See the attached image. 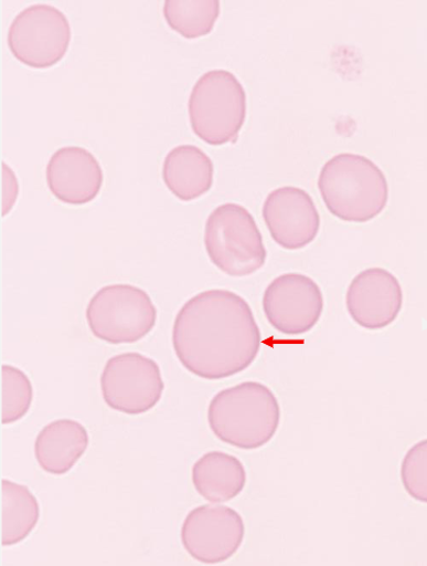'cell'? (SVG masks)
I'll return each instance as SVG.
<instances>
[{"mask_svg":"<svg viewBox=\"0 0 427 566\" xmlns=\"http://www.w3.org/2000/svg\"><path fill=\"white\" fill-rule=\"evenodd\" d=\"M403 301L398 279L382 268L356 274L346 294L350 316L367 331H381L395 322L402 312Z\"/></svg>","mask_w":427,"mask_h":566,"instance_id":"12","label":"cell"},{"mask_svg":"<svg viewBox=\"0 0 427 566\" xmlns=\"http://www.w3.org/2000/svg\"><path fill=\"white\" fill-rule=\"evenodd\" d=\"M318 186L328 210L344 221H370L388 201L383 170L359 154L343 153L330 159L320 171Z\"/></svg>","mask_w":427,"mask_h":566,"instance_id":"3","label":"cell"},{"mask_svg":"<svg viewBox=\"0 0 427 566\" xmlns=\"http://www.w3.org/2000/svg\"><path fill=\"white\" fill-rule=\"evenodd\" d=\"M264 313L269 324L285 335L312 331L323 311L319 285L301 273H285L266 289Z\"/></svg>","mask_w":427,"mask_h":566,"instance_id":"10","label":"cell"},{"mask_svg":"<svg viewBox=\"0 0 427 566\" xmlns=\"http://www.w3.org/2000/svg\"><path fill=\"white\" fill-rule=\"evenodd\" d=\"M173 346L181 365L204 380L246 370L261 348V332L245 298L229 290L203 291L180 308Z\"/></svg>","mask_w":427,"mask_h":566,"instance_id":"1","label":"cell"},{"mask_svg":"<svg viewBox=\"0 0 427 566\" xmlns=\"http://www.w3.org/2000/svg\"><path fill=\"white\" fill-rule=\"evenodd\" d=\"M89 434L78 421L61 419L46 424L35 441L40 468L53 475L72 471L88 450Z\"/></svg>","mask_w":427,"mask_h":566,"instance_id":"14","label":"cell"},{"mask_svg":"<svg viewBox=\"0 0 427 566\" xmlns=\"http://www.w3.org/2000/svg\"><path fill=\"white\" fill-rule=\"evenodd\" d=\"M246 483L247 473L243 462L225 452H209L193 467L196 492L213 504L233 501L245 490Z\"/></svg>","mask_w":427,"mask_h":566,"instance_id":"16","label":"cell"},{"mask_svg":"<svg viewBox=\"0 0 427 566\" xmlns=\"http://www.w3.org/2000/svg\"><path fill=\"white\" fill-rule=\"evenodd\" d=\"M33 388L28 375L20 368L2 366V423L22 420L31 408Z\"/></svg>","mask_w":427,"mask_h":566,"instance_id":"19","label":"cell"},{"mask_svg":"<svg viewBox=\"0 0 427 566\" xmlns=\"http://www.w3.org/2000/svg\"><path fill=\"white\" fill-rule=\"evenodd\" d=\"M100 390L111 409L140 416L160 402L164 382L161 369L152 358L125 353L108 359L100 376Z\"/></svg>","mask_w":427,"mask_h":566,"instance_id":"8","label":"cell"},{"mask_svg":"<svg viewBox=\"0 0 427 566\" xmlns=\"http://www.w3.org/2000/svg\"><path fill=\"white\" fill-rule=\"evenodd\" d=\"M263 216L271 238L285 250L310 245L320 230V216L312 197L298 187L285 186L270 192Z\"/></svg>","mask_w":427,"mask_h":566,"instance_id":"11","label":"cell"},{"mask_svg":"<svg viewBox=\"0 0 427 566\" xmlns=\"http://www.w3.org/2000/svg\"><path fill=\"white\" fill-rule=\"evenodd\" d=\"M85 317L98 339L109 345H132L156 327L158 308L145 290L114 284L97 291Z\"/></svg>","mask_w":427,"mask_h":566,"instance_id":"6","label":"cell"},{"mask_svg":"<svg viewBox=\"0 0 427 566\" xmlns=\"http://www.w3.org/2000/svg\"><path fill=\"white\" fill-rule=\"evenodd\" d=\"M217 0H167L164 19L170 28L186 40L211 33L220 15Z\"/></svg>","mask_w":427,"mask_h":566,"instance_id":"18","label":"cell"},{"mask_svg":"<svg viewBox=\"0 0 427 566\" xmlns=\"http://www.w3.org/2000/svg\"><path fill=\"white\" fill-rule=\"evenodd\" d=\"M245 523L241 514L225 505H201L185 517L181 541L185 552L203 564H220L242 547Z\"/></svg>","mask_w":427,"mask_h":566,"instance_id":"9","label":"cell"},{"mask_svg":"<svg viewBox=\"0 0 427 566\" xmlns=\"http://www.w3.org/2000/svg\"><path fill=\"white\" fill-rule=\"evenodd\" d=\"M163 181L181 201H193L210 192L214 182L212 159L196 146L181 145L168 153Z\"/></svg>","mask_w":427,"mask_h":566,"instance_id":"15","label":"cell"},{"mask_svg":"<svg viewBox=\"0 0 427 566\" xmlns=\"http://www.w3.org/2000/svg\"><path fill=\"white\" fill-rule=\"evenodd\" d=\"M204 247L211 262L231 277H247L266 263L263 234L247 209L237 203L218 206L204 227Z\"/></svg>","mask_w":427,"mask_h":566,"instance_id":"5","label":"cell"},{"mask_svg":"<svg viewBox=\"0 0 427 566\" xmlns=\"http://www.w3.org/2000/svg\"><path fill=\"white\" fill-rule=\"evenodd\" d=\"M46 184L60 201L85 205L98 196L104 185V171L88 149L63 147L47 163Z\"/></svg>","mask_w":427,"mask_h":566,"instance_id":"13","label":"cell"},{"mask_svg":"<svg viewBox=\"0 0 427 566\" xmlns=\"http://www.w3.org/2000/svg\"><path fill=\"white\" fill-rule=\"evenodd\" d=\"M3 168V217H6L13 208V205L19 197V182L13 174V170L7 165L2 164Z\"/></svg>","mask_w":427,"mask_h":566,"instance_id":"21","label":"cell"},{"mask_svg":"<svg viewBox=\"0 0 427 566\" xmlns=\"http://www.w3.org/2000/svg\"><path fill=\"white\" fill-rule=\"evenodd\" d=\"M191 126L198 137L212 146L234 144L247 116L244 85L227 71H211L194 85L188 102Z\"/></svg>","mask_w":427,"mask_h":566,"instance_id":"4","label":"cell"},{"mask_svg":"<svg viewBox=\"0 0 427 566\" xmlns=\"http://www.w3.org/2000/svg\"><path fill=\"white\" fill-rule=\"evenodd\" d=\"M41 509L35 495L24 485L2 480V545L22 543L38 526Z\"/></svg>","mask_w":427,"mask_h":566,"instance_id":"17","label":"cell"},{"mask_svg":"<svg viewBox=\"0 0 427 566\" xmlns=\"http://www.w3.org/2000/svg\"><path fill=\"white\" fill-rule=\"evenodd\" d=\"M403 485L409 496L427 503V441L421 440L409 449L402 464Z\"/></svg>","mask_w":427,"mask_h":566,"instance_id":"20","label":"cell"},{"mask_svg":"<svg viewBox=\"0 0 427 566\" xmlns=\"http://www.w3.org/2000/svg\"><path fill=\"white\" fill-rule=\"evenodd\" d=\"M281 409L267 386L247 381L221 390L209 407L214 436L233 448L258 450L278 432Z\"/></svg>","mask_w":427,"mask_h":566,"instance_id":"2","label":"cell"},{"mask_svg":"<svg viewBox=\"0 0 427 566\" xmlns=\"http://www.w3.org/2000/svg\"><path fill=\"white\" fill-rule=\"evenodd\" d=\"M72 27L66 15L49 4H33L12 21L8 44L12 55L28 66H54L67 53Z\"/></svg>","mask_w":427,"mask_h":566,"instance_id":"7","label":"cell"}]
</instances>
